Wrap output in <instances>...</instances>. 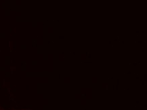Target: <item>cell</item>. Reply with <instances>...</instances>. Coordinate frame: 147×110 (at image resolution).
<instances>
[{"instance_id": "obj_1", "label": "cell", "mask_w": 147, "mask_h": 110, "mask_svg": "<svg viewBox=\"0 0 147 110\" xmlns=\"http://www.w3.org/2000/svg\"><path fill=\"white\" fill-rule=\"evenodd\" d=\"M1 110H5V109H1Z\"/></svg>"}]
</instances>
